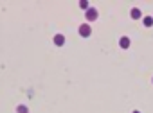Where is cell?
Returning a JSON list of instances; mask_svg holds the SVG:
<instances>
[{"label":"cell","instance_id":"cell-3","mask_svg":"<svg viewBox=\"0 0 153 113\" xmlns=\"http://www.w3.org/2000/svg\"><path fill=\"white\" fill-rule=\"evenodd\" d=\"M130 43H131V41H130L128 36H123V38L119 40V47H121V49H130Z\"/></svg>","mask_w":153,"mask_h":113},{"label":"cell","instance_id":"cell-6","mask_svg":"<svg viewBox=\"0 0 153 113\" xmlns=\"http://www.w3.org/2000/svg\"><path fill=\"white\" fill-rule=\"evenodd\" d=\"M144 25L146 27H151L153 25V18L151 16H144Z\"/></svg>","mask_w":153,"mask_h":113},{"label":"cell","instance_id":"cell-5","mask_svg":"<svg viewBox=\"0 0 153 113\" xmlns=\"http://www.w3.org/2000/svg\"><path fill=\"white\" fill-rule=\"evenodd\" d=\"M140 16H142V13H140V9H137V7H133V9H131V18H133V20H139Z\"/></svg>","mask_w":153,"mask_h":113},{"label":"cell","instance_id":"cell-2","mask_svg":"<svg viewBox=\"0 0 153 113\" xmlns=\"http://www.w3.org/2000/svg\"><path fill=\"white\" fill-rule=\"evenodd\" d=\"M85 16H87V22H94V20H97V9L90 7L88 11H85Z\"/></svg>","mask_w":153,"mask_h":113},{"label":"cell","instance_id":"cell-1","mask_svg":"<svg viewBox=\"0 0 153 113\" xmlns=\"http://www.w3.org/2000/svg\"><path fill=\"white\" fill-rule=\"evenodd\" d=\"M92 34V27L88 25V24H83V25H79V36H83V38H88Z\"/></svg>","mask_w":153,"mask_h":113},{"label":"cell","instance_id":"cell-4","mask_svg":"<svg viewBox=\"0 0 153 113\" xmlns=\"http://www.w3.org/2000/svg\"><path fill=\"white\" fill-rule=\"evenodd\" d=\"M52 41H54V45H56V47H61V45L65 43V36H63V34H56Z\"/></svg>","mask_w":153,"mask_h":113},{"label":"cell","instance_id":"cell-8","mask_svg":"<svg viewBox=\"0 0 153 113\" xmlns=\"http://www.w3.org/2000/svg\"><path fill=\"white\" fill-rule=\"evenodd\" d=\"M79 7H81V9H87V11L90 9V7H88V2H85V0H81V2H79Z\"/></svg>","mask_w":153,"mask_h":113},{"label":"cell","instance_id":"cell-7","mask_svg":"<svg viewBox=\"0 0 153 113\" xmlns=\"http://www.w3.org/2000/svg\"><path fill=\"white\" fill-rule=\"evenodd\" d=\"M16 113H29V108L22 104V106H18V108H16Z\"/></svg>","mask_w":153,"mask_h":113},{"label":"cell","instance_id":"cell-9","mask_svg":"<svg viewBox=\"0 0 153 113\" xmlns=\"http://www.w3.org/2000/svg\"><path fill=\"white\" fill-rule=\"evenodd\" d=\"M133 113H140V111H137V109H135V111H133Z\"/></svg>","mask_w":153,"mask_h":113}]
</instances>
